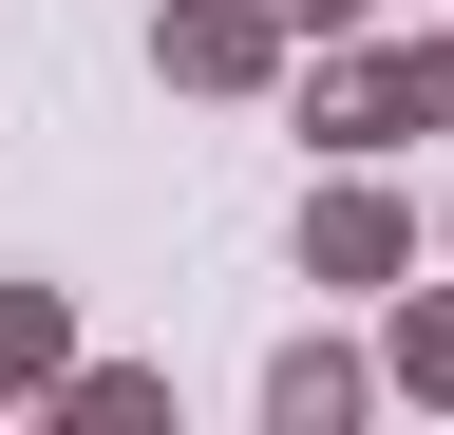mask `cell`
<instances>
[{
	"mask_svg": "<svg viewBox=\"0 0 454 435\" xmlns=\"http://www.w3.org/2000/svg\"><path fill=\"white\" fill-rule=\"evenodd\" d=\"M303 133H322V151L454 133V38H397V58H322V76H303Z\"/></svg>",
	"mask_w": 454,
	"mask_h": 435,
	"instance_id": "cell-1",
	"label": "cell"
},
{
	"mask_svg": "<svg viewBox=\"0 0 454 435\" xmlns=\"http://www.w3.org/2000/svg\"><path fill=\"white\" fill-rule=\"evenodd\" d=\"M284 38H303L284 0H170L152 58H170V95H265V76H284Z\"/></svg>",
	"mask_w": 454,
	"mask_h": 435,
	"instance_id": "cell-2",
	"label": "cell"
},
{
	"mask_svg": "<svg viewBox=\"0 0 454 435\" xmlns=\"http://www.w3.org/2000/svg\"><path fill=\"white\" fill-rule=\"evenodd\" d=\"M397 265H417V208H397L360 151H340V171L303 190V284H397Z\"/></svg>",
	"mask_w": 454,
	"mask_h": 435,
	"instance_id": "cell-3",
	"label": "cell"
},
{
	"mask_svg": "<svg viewBox=\"0 0 454 435\" xmlns=\"http://www.w3.org/2000/svg\"><path fill=\"white\" fill-rule=\"evenodd\" d=\"M360 398H379V360H360V341H284V360H265V435H340Z\"/></svg>",
	"mask_w": 454,
	"mask_h": 435,
	"instance_id": "cell-4",
	"label": "cell"
},
{
	"mask_svg": "<svg viewBox=\"0 0 454 435\" xmlns=\"http://www.w3.org/2000/svg\"><path fill=\"white\" fill-rule=\"evenodd\" d=\"M57 378H76V303H57V284H0V416L57 398Z\"/></svg>",
	"mask_w": 454,
	"mask_h": 435,
	"instance_id": "cell-5",
	"label": "cell"
},
{
	"mask_svg": "<svg viewBox=\"0 0 454 435\" xmlns=\"http://www.w3.org/2000/svg\"><path fill=\"white\" fill-rule=\"evenodd\" d=\"M379 378L454 416V284H397V322H379Z\"/></svg>",
	"mask_w": 454,
	"mask_h": 435,
	"instance_id": "cell-6",
	"label": "cell"
},
{
	"mask_svg": "<svg viewBox=\"0 0 454 435\" xmlns=\"http://www.w3.org/2000/svg\"><path fill=\"white\" fill-rule=\"evenodd\" d=\"M57 416H76V435H152L170 378H152V360H76V378H57Z\"/></svg>",
	"mask_w": 454,
	"mask_h": 435,
	"instance_id": "cell-7",
	"label": "cell"
},
{
	"mask_svg": "<svg viewBox=\"0 0 454 435\" xmlns=\"http://www.w3.org/2000/svg\"><path fill=\"white\" fill-rule=\"evenodd\" d=\"M284 19H303V38H340V19H360V0H284Z\"/></svg>",
	"mask_w": 454,
	"mask_h": 435,
	"instance_id": "cell-8",
	"label": "cell"
}]
</instances>
